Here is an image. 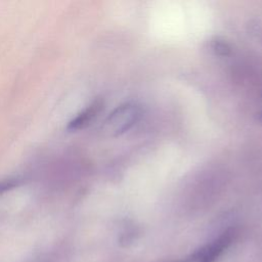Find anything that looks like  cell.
I'll return each instance as SVG.
<instances>
[{
    "instance_id": "cell-1",
    "label": "cell",
    "mask_w": 262,
    "mask_h": 262,
    "mask_svg": "<svg viewBox=\"0 0 262 262\" xmlns=\"http://www.w3.org/2000/svg\"><path fill=\"white\" fill-rule=\"evenodd\" d=\"M140 116V107L135 103L126 102L120 104L105 119L102 131L108 136H119L135 125Z\"/></svg>"
},
{
    "instance_id": "cell-2",
    "label": "cell",
    "mask_w": 262,
    "mask_h": 262,
    "mask_svg": "<svg viewBox=\"0 0 262 262\" xmlns=\"http://www.w3.org/2000/svg\"><path fill=\"white\" fill-rule=\"evenodd\" d=\"M232 236L233 231L227 230L218 238L196 250L180 262H213L229 246Z\"/></svg>"
},
{
    "instance_id": "cell-3",
    "label": "cell",
    "mask_w": 262,
    "mask_h": 262,
    "mask_svg": "<svg viewBox=\"0 0 262 262\" xmlns=\"http://www.w3.org/2000/svg\"><path fill=\"white\" fill-rule=\"evenodd\" d=\"M102 106L103 101L100 98L95 99L69 122L67 129L71 132H75L88 127L100 113Z\"/></svg>"
},
{
    "instance_id": "cell-4",
    "label": "cell",
    "mask_w": 262,
    "mask_h": 262,
    "mask_svg": "<svg viewBox=\"0 0 262 262\" xmlns=\"http://www.w3.org/2000/svg\"><path fill=\"white\" fill-rule=\"evenodd\" d=\"M211 47H212V50L217 55H220V56H227L231 52L230 45L226 41L220 38H215L214 40H212Z\"/></svg>"
},
{
    "instance_id": "cell-5",
    "label": "cell",
    "mask_w": 262,
    "mask_h": 262,
    "mask_svg": "<svg viewBox=\"0 0 262 262\" xmlns=\"http://www.w3.org/2000/svg\"><path fill=\"white\" fill-rule=\"evenodd\" d=\"M19 183V179L15 177H9V178H4L0 179V195L3 194L4 192H7L14 187H16Z\"/></svg>"
},
{
    "instance_id": "cell-6",
    "label": "cell",
    "mask_w": 262,
    "mask_h": 262,
    "mask_svg": "<svg viewBox=\"0 0 262 262\" xmlns=\"http://www.w3.org/2000/svg\"><path fill=\"white\" fill-rule=\"evenodd\" d=\"M258 121L260 123H262V95H261V108H260V111L258 113Z\"/></svg>"
}]
</instances>
